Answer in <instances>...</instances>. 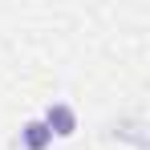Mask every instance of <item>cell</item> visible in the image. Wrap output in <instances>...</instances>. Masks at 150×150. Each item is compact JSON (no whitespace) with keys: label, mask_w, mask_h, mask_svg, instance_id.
Here are the masks:
<instances>
[{"label":"cell","mask_w":150,"mask_h":150,"mask_svg":"<svg viewBox=\"0 0 150 150\" xmlns=\"http://www.w3.org/2000/svg\"><path fill=\"white\" fill-rule=\"evenodd\" d=\"M41 122H45V130L53 134V142H57V138H73L77 134V110L69 101H49L45 114H41Z\"/></svg>","instance_id":"cell-1"},{"label":"cell","mask_w":150,"mask_h":150,"mask_svg":"<svg viewBox=\"0 0 150 150\" xmlns=\"http://www.w3.org/2000/svg\"><path fill=\"white\" fill-rule=\"evenodd\" d=\"M16 142H21V150H49L53 146V134L45 130L41 118H28V122L21 126V134H16Z\"/></svg>","instance_id":"cell-2"}]
</instances>
